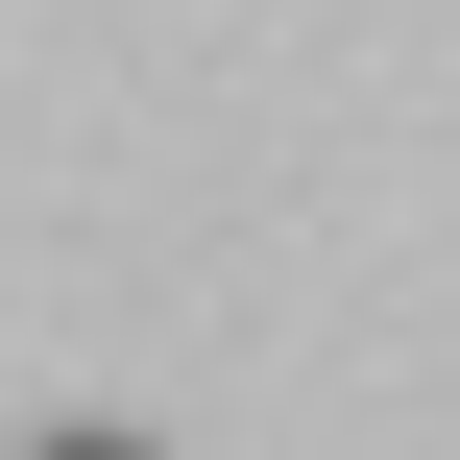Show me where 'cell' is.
I'll list each match as a JSON object with an SVG mask.
<instances>
[{
  "instance_id": "6da1fadb",
  "label": "cell",
  "mask_w": 460,
  "mask_h": 460,
  "mask_svg": "<svg viewBox=\"0 0 460 460\" xmlns=\"http://www.w3.org/2000/svg\"><path fill=\"white\" fill-rule=\"evenodd\" d=\"M24 460H146V437H24Z\"/></svg>"
}]
</instances>
